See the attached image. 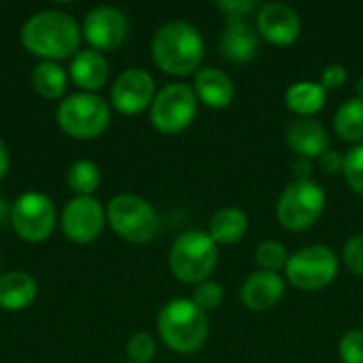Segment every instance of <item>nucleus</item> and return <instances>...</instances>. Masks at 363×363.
Masks as SVG:
<instances>
[{
  "label": "nucleus",
  "instance_id": "473e14b6",
  "mask_svg": "<svg viewBox=\"0 0 363 363\" xmlns=\"http://www.w3.org/2000/svg\"><path fill=\"white\" fill-rule=\"evenodd\" d=\"M347 79H349V72L342 64H330L321 74V85L325 89H338L340 85H345Z\"/></svg>",
  "mask_w": 363,
  "mask_h": 363
},
{
  "label": "nucleus",
  "instance_id": "f8f14e48",
  "mask_svg": "<svg viewBox=\"0 0 363 363\" xmlns=\"http://www.w3.org/2000/svg\"><path fill=\"white\" fill-rule=\"evenodd\" d=\"M81 32L94 51H113L121 47L128 36V17L117 6L102 4L85 15Z\"/></svg>",
  "mask_w": 363,
  "mask_h": 363
},
{
  "label": "nucleus",
  "instance_id": "0eeeda50",
  "mask_svg": "<svg viewBox=\"0 0 363 363\" xmlns=\"http://www.w3.org/2000/svg\"><path fill=\"white\" fill-rule=\"evenodd\" d=\"M325 211V191L319 183L311 181H291L279 202L277 219L289 232H304L317 223Z\"/></svg>",
  "mask_w": 363,
  "mask_h": 363
},
{
  "label": "nucleus",
  "instance_id": "20e7f679",
  "mask_svg": "<svg viewBox=\"0 0 363 363\" xmlns=\"http://www.w3.org/2000/svg\"><path fill=\"white\" fill-rule=\"evenodd\" d=\"M219 259L217 242L211 238L208 232L202 230H187L179 234V238L170 247V270L181 283L198 285L208 281L211 272L215 270Z\"/></svg>",
  "mask_w": 363,
  "mask_h": 363
},
{
  "label": "nucleus",
  "instance_id": "4be33fe9",
  "mask_svg": "<svg viewBox=\"0 0 363 363\" xmlns=\"http://www.w3.org/2000/svg\"><path fill=\"white\" fill-rule=\"evenodd\" d=\"M328 89L315 81H298L285 91L287 108L300 117H313L325 106Z\"/></svg>",
  "mask_w": 363,
  "mask_h": 363
},
{
  "label": "nucleus",
  "instance_id": "9d476101",
  "mask_svg": "<svg viewBox=\"0 0 363 363\" xmlns=\"http://www.w3.org/2000/svg\"><path fill=\"white\" fill-rule=\"evenodd\" d=\"M57 223V213L49 196L40 191H26L11 204V225L26 242L47 240Z\"/></svg>",
  "mask_w": 363,
  "mask_h": 363
},
{
  "label": "nucleus",
  "instance_id": "f257e3e1",
  "mask_svg": "<svg viewBox=\"0 0 363 363\" xmlns=\"http://www.w3.org/2000/svg\"><path fill=\"white\" fill-rule=\"evenodd\" d=\"M19 38L23 49L40 57V62H60L74 57L81 51L83 32L70 13L47 9L26 19Z\"/></svg>",
  "mask_w": 363,
  "mask_h": 363
},
{
  "label": "nucleus",
  "instance_id": "4c0bfd02",
  "mask_svg": "<svg viewBox=\"0 0 363 363\" xmlns=\"http://www.w3.org/2000/svg\"><path fill=\"white\" fill-rule=\"evenodd\" d=\"M357 94H359V96L363 98V79L359 81V83H357Z\"/></svg>",
  "mask_w": 363,
  "mask_h": 363
},
{
  "label": "nucleus",
  "instance_id": "b1692460",
  "mask_svg": "<svg viewBox=\"0 0 363 363\" xmlns=\"http://www.w3.org/2000/svg\"><path fill=\"white\" fill-rule=\"evenodd\" d=\"M334 130L345 143H363V98H351L334 115Z\"/></svg>",
  "mask_w": 363,
  "mask_h": 363
},
{
  "label": "nucleus",
  "instance_id": "9b49d317",
  "mask_svg": "<svg viewBox=\"0 0 363 363\" xmlns=\"http://www.w3.org/2000/svg\"><path fill=\"white\" fill-rule=\"evenodd\" d=\"M60 225L70 242L89 245L102 234L106 225V211L94 196H74L64 206Z\"/></svg>",
  "mask_w": 363,
  "mask_h": 363
},
{
  "label": "nucleus",
  "instance_id": "423d86ee",
  "mask_svg": "<svg viewBox=\"0 0 363 363\" xmlns=\"http://www.w3.org/2000/svg\"><path fill=\"white\" fill-rule=\"evenodd\" d=\"M106 223L128 242L147 245L160 234V217L155 208L140 196L119 194L106 206Z\"/></svg>",
  "mask_w": 363,
  "mask_h": 363
},
{
  "label": "nucleus",
  "instance_id": "aec40b11",
  "mask_svg": "<svg viewBox=\"0 0 363 363\" xmlns=\"http://www.w3.org/2000/svg\"><path fill=\"white\" fill-rule=\"evenodd\" d=\"M36 281L21 270L0 274V308L9 313L26 311L36 300Z\"/></svg>",
  "mask_w": 363,
  "mask_h": 363
},
{
  "label": "nucleus",
  "instance_id": "72a5a7b5",
  "mask_svg": "<svg viewBox=\"0 0 363 363\" xmlns=\"http://www.w3.org/2000/svg\"><path fill=\"white\" fill-rule=\"evenodd\" d=\"M319 164H321V170L325 174H338L345 170V155L336 149H328L321 157H319Z\"/></svg>",
  "mask_w": 363,
  "mask_h": 363
},
{
  "label": "nucleus",
  "instance_id": "2f4dec72",
  "mask_svg": "<svg viewBox=\"0 0 363 363\" xmlns=\"http://www.w3.org/2000/svg\"><path fill=\"white\" fill-rule=\"evenodd\" d=\"M217 6L225 13V19H242L247 13L255 11L257 4L253 0H221Z\"/></svg>",
  "mask_w": 363,
  "mask_h": 363
},
{
  "label": "nucleus",
  "instance_id": "f03ea898",
  "mask_svg": "<svg viewBox=\"0 0 363 363\" xmlns=\"http://www.w3.org/2000/svg\"><path fill=\"white\" fill-rule=\"evenodd\" d=\"M151 55L155 66L172 77L198 72L204 57V40L196 26L187 21H168L151 38Z\"/></svg>",
  "mask_w": 363,
  "mask_h": 363
},
{
  "label": "nucleus",
  "instance_id": "a211bd4d",
  "mask_svg": "<svg viewBox=\"0 0 363 363\" xmlns=\"http://www.w3.org/2000/svg\"><path fill=\"white\" fill-rule=\"evenodd\" d=\"M196 98L211 108H225L234 100V81L219 68H200L194 79Z\"/></svg>",
  "mask_w": 363,
  "mask_h": 363
},
{
  "label": "nucleus",
  "instance_id": "c85d7f7f",
  "mask_svg": "<svg viewBox=\"0 0 363 363\" xmlns=\"http://www.w3.org/2000/svg\"><path fill=\"white\" fill-rule=\"evenodd\" d=\"M125 353L130 363H149L155 357V340L149 334L138 332L128 340Z\"/></svg>",
  "mask_w": 363,
  "mask_h": 363
},
{
  "label": "nucleus",
  "instance_id": "6e6552de",
  "mask_svg": "<svg viewBox=\"0 0 363 363\" xmlns=\"http://www.w3.org/2000/svg\"><path fill=\"white\" fill-rule=\"evenodd\" d=\"M198 113V98L187 83H168L153 98L149 108L151 123L162 134H179L191 125Z\"/></svg>",
  "mask_w": 363,
  "mask_h": 363
},
{
  "label": "nucleus",
  "instance_id": "393cba45",
  "mask_svg": "<svg viewBox=\"0 0 363 363\" xmlns=\"http://www.w3.org/2000/svg\"><path fill=\"white\" fill-rule=\"evenodd\" d=\"M66 181L77 196H91L100 187V168L91 160H79L70 166Z\"/></svg>",
  "mask_w": 363,
  "mask_h": 363
},
{
  "label": "nucleus",
  "instance_id": "ddd939ff",
  "mask_svg": "<svg viewBox=\"0 0 363 363\" xmlns=\"http://www.w3.org/2000/svg\"><path fill=\"white\" fill-rule=\"evenodd\" d=\"M155 98V81L143 68L123 70L111 87V106L121 115H138L151 108Z\"/></svg>",
  "mask_w": 363,
  "mask_h": 363
},
{
  "label": "nucleus",
  "instance_id": "dca6fc26",
  "mask_svg": "<svg viewBox=\"0 0 363 363\" xmlns=\"http://www.w3.org/2000/svg\"><path fill=\"white\" fill-rule=\"evenodd\" d=\"M219 49L223 57L234 64L249 62L259 49V34L245 19H225V28L219 38Z\"/></svg>",
  "mask_w": 363,
  "mask_h": 363
},
{
  "label": "nucleus",
  "instance_id": "7ed1b4c3",
  "mask_svg": "<svg viewBox=\"0 0 363 363\" xmlns=\"http://www.w3.org/2000/svg\"><path fill=\"white\" fill-rule=\"evenodd\" d=\"M157 334L174 353H196L208 338V319L194 300L174 298L157 315Z\"/></svg>",
  "mask_w": 363,
  "mask_h": 363
},
{
  "label": "nucleus",
  "instance_id": "f704fd0d",
  "mask_svg": "<svg viewBox=\"0 0 363 363\" xmlns=\"http://www.w3.org/2000/svg\"><path fill=\"white\" fill-rule=\"evenodd\" d=\"M294 177H296V181H311V177H313V162L308 157H298L294 162Z\"/></svg>",
  "mask_w": 363,
  "mask_h": 363
},
{
  "label": "nucleus",
  "instance_id": "2eb2a0df",
  "mask_svg": "<svg viewBox=\"0 0 363 363\" xmlns=\"http://www.w3.org/2000/svg\"><path fill=\"white\" fill-rule=\"evenodd\" d=\"M285 296V281L279 272H253L240 287V300L249 311L266 313L274 308Z\"/></svg>",
  "mask_w": 363,
  "mask_h": 363
},
{
  "label": "nucleus",
  "instance_id": "e433bc0d",
  "mask_svg": "<svg viewBox=\"0 0 363 363\" xmlns=\"http://www.w3.org/2000/svg\"><path fill=\"white\" fill-rule=\"evenodd\" d=\"M6 221H11V204H9L6 198L0 194V228H2Z\"/></svg>",
  "mask_w": 363,
  "mask_h": 363
},
{
  "label": "nucleus",
  "instance_id": "7c9ffc66",
  "mask_svg": "<svg viewBox=\"0 0 363 363\" xmlns=\"http://www.w3.org/2000/svg\"><path fill=\"white\" fill-rule=\"evenodd\" d=\"M342 259L353 274L363 277V234H355L347 240L342 249Z\"/></svg>",
  "mask_w": 363,
  "mask_h": 363
},
{
  "label": "nucleus",
  "instance_id": "1a4fd4ad",
  "mask_svg": "<svg viewBox=\"0 0 363 363\" xmlns=\"http://www.w3.org/2000/svg\"><path fill=\"white\" fill-rule=\"evenodd\" d=\"M338 257L330 247L311 245L289 255L285 266L287 281L300 291H319L328 287L338 274Z\"/></svg>",
  "mask_w": 363,
  "mask_h": 363
},
{
  "label": "nucleus",
  "instance_id": "39448f33",
  "mask_svg": "<svg viewBox=\"0 0 363 363\" xmlns=\"http://www.w3.org/2000/svg\"><path fill=\"white\" fill-rule=\"evenodd\" d=\"M55 119L60 130L68 136L77 140H94L102 136L111 123V104L98 94L79 91L60 102Z\"/></svg>",
  "mask_w": 363,
  "mask_h": 363
},
{
  "label": "nucleus",
  "instance_id": "cd10ccee",
  "mask_svg": "<svg viewBox=\"0 0 363 363\" xmlns=\"http://www.w3.org/2000/svg\"><path fill=\"white\" fill-rule=\"evenodd\" d=\"M194 302H196V306L198 308H202L204 313L206 311H215V308H219L221 306V302H223V287L217 283V281H202V283H198L196 285V289H194V298H191Z\"/></svg>",
  "mask_w": 363,
  "mask_h": 363
},
{
  "label": "nucleus",
  "instance_id": "4468645a",
  "mask_svg": "<svg viewBox=\"0 0 363 363\" xmlns=\"http://www.w3.org/2000/svg\"><path fill=\"white\" fill-rule=\"evenodd\" d=\"M302 30L300 15L281 2L264 4L257 13V34L279 47H287L298 40Z\"/></svg>",
  "mask_w": 363,
  "mask_h": 363
},
{
  "label": "nucleus",
  "instance_id": "c9c22d12",
  "mask_svg": "<svg viewBox=\"0 0 363 363\" xmlns=\"http://www.w3.org/2000/svg\"><path fill=\"white\" fill-rule=\"evenodd\" d=\"M9 166H11V155H9V149H6L4 140L0 138V181L6 177V172H9Z\"/></svg>",
  "mask_w": 363,
  "mask_h": 363
},
{
  "label": "nucleus",
  "instance_id": "5701e85b",
  "mask_svg": "<svg viewBox=\"0 0 363 363\" xmlns=\"http://www.w3.org/2000/svg\"><path fill=\"white\" fill-rule=\"evenodd\" d=\"M32 89L45 100H60L68 87V74L60 62H38L30 74Z\"/></svg>",
  "mask_w": 363,
  "mask_h": 363
},
{
  "label": "nucleus",
  "instance_id": "a878e982",
  "mask_svg": "<svg viewBox=\"0 0 363 363\" xmlns=\"http://www.w3.org/2000/svg\"><path fill=\"white\" fill-rule=\"evenodd\" d=\"M255 262L262 270L266 272H277L281 268L287 266L289 262V253L287 249L281 245V242H274V240H264L257 245L255 249Z\"/></svg>",
  "mask_w": 363,
  "mask_h": 363
},
{
  "label": "nucleus",
  "instance_id": "412c9836",
  "mask_svg": "<svg viewBox=\"0 0 363 363\" xmlns=\"http://www.w3.org/2000/svg\"><path fill=\"white\" fill-rule=\"evenodd\" d=\"M247 230H249L247 213L234 206H225L213 215L208 234L217 245H236L242 240Z\"/></svg>",
  "mask_w": 363,
  "mask_h": 363
},
{
  "label": "nucleus",
  "instance_id": "6ab92c4d",
  "mask_svg": "<svg viewBox=\"0 0 363 363\" xmlns=\"http://www.w3.org/2000/svg\"><path fill=\"white\" fill-rule=\"evenodd\" d=\"M287 145L300 157L311 160V157H321L328 151L330 138L325 128L317 119L302 117L287 128Z\"/></svg>",
  "mask_w": 363,
  "mask_h": 363
},
{
  "label": "nucleus",
  "instance_id": "bb28decb",
  "mask_svg": "<svg viewBox=\"0 0 363 363\" xmlns=\"http://www.w3.org/2000/svg\"><path fill=\"white\" fill-rule=\"evenodd\" d=\"M347 183L355 194L363 196V143L355 145L347 155H345V170H342Z\"/></svg>",
  "mask_w": 363,
  "mask_h": 363
},
{
  "label": "nucleus",
  "instance_id": "f3484780",
  "mask_svg": "<svg viewBox=\"0 0 363 363\" xmlns=\"http://www.w3.org/2000/svg\"><path fill=\"white\" fill-rule=\"evenodd\" d=\"M68 77L81 91L96 94L108 81V62L100 51L83 49L72 57Z\"/></svg>",
  "mask_w": 363,
  "mask_h": 363
},
{
  "label": "nucleus",
  "instance_id": "c756f323",
  "mask_svg": "<svg viewBox=\"0 0 363 363\" xmlns=\"http://www.w3.org/2000/svg\"><path fill=\"white\" fill-rule=\"evenodd\" d=\"M338 353L342 363H363V332L351 330L340 338Z\"/></svg>",
  "mask_w": 363,
  "mask_h": 363
}]
</instances>
